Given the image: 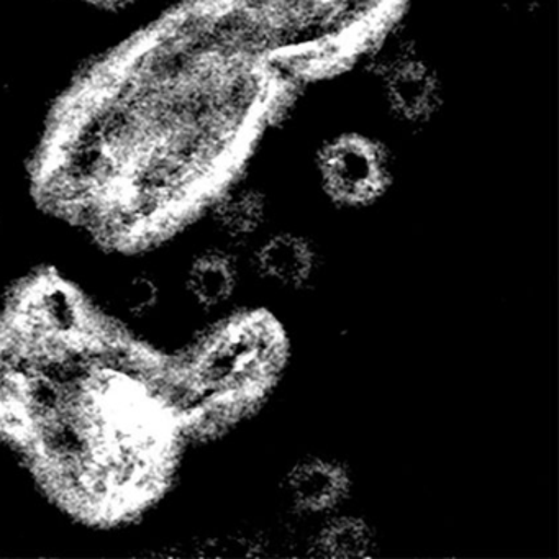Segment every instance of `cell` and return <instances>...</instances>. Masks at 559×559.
I'll list each match as a JSON object with an SVG mask.
<instances>
[{"instance_id": "1", "label": "cell", "mask_w": 559, "mask_h": 559, "mask_svg": "<svg viewBox=\"0 0 559 559\" xmlns=\"http://www.w3.org/2000/svg\"><path fill=\"white\" fill-rule=\"evenodd\" d=\"M286 356L280 323L270 313L247 312L212 330L171 366L194 389L199 408L231 421L273 385Z\"/></svg>"}, {"instance_id": "2", "label": "cell", "mask_w": 559, "mask_h": 559, "mask_svg": "<svg viewBox=\"0 0 559 559\" xmlns=\"http://www.w3.org/2000/svg\"><path fill=\"white\" fill-rule=\"evenodd\" d=\"M368 73L388 119L415 132L430 127L447 104V84L415 38L382 32L368 45Z\"/></svg>"}, {"instance_id": "3", "label": "cell", "mask_w": 559, "mask_h": 559, "mask_svg": "<svg viewBox=\"0 0 559 559\" xmlns=\"http://www.w3.org/2000/svg\"><path fill=\"white\" fill-rule=\"evenodd\" d=\"M313 171L330 202L338 207L365 209L388 194L394 181V158L374 136L342 132L323 140L317 148Z\"/></svg>"}, {"instance_id": "4", "label": "cell", "mask_w": 559, "mask_h": 559, "mask_svg": "<svg viewBox=\"0 0 559 559\" xmlns=\"http://www.w3.org/2000/svg\"><path fill=\"white\" fill-rule=\"evenodd\" d=\"M349 486L352 479L343 464L317 456L294 464L283 479L287 502L306 515H322L342 506Z\"/></svg>"}, {"instance_id": "5", "label": "cell", "mask_w": 559, "mask_h": 559, "mask_svg": "<svg viewBox=\"0 0 559 559\" xmlns=\"http://www.w3.org/2000/svg\"><path fill=\"white\" fill-rule=\"evenodd\" d=\"M253 264L258 276L271 286L296 290L312 280L319 258L309 238L297 231H276L254 250Z\"/></svg>"}, {"instance_id": "6", "label": "cell", "mask_w": 559, "mask_h": 559, "mask_svg": "<svg viewBox=\"0 0 559 559\" xmlns=\"http://www.w3.org/2000/svg\"><path fill=\"white\" fill-rule=\"evenodd\" d=\"M211 215L217 230L235 243L258 234L270 215V201L253 185H225L211 201Z\"/></svg>"}, {"instance_id": "7", "label": "cell", "mask_w": 559, "mask_h": 559, "mask_svg": "<svg viewBox=\"0 0 559 559\" xmlns=\"http://www.w3.org/2000/svg\"><path fill=\"white\" fill-rule=\"evenodd\" d=\"M240 267L234 254L212 248L199 254L186 271V296L202 310L225 306L237 293Z\"/></svg>"}, {"instance_id": "8", "label": "cell", "mask_w": 559, "mask_h": 559, "mask_svg": "<svg viewBox=\"0 0 559 559\" xmlns=\"http://www.w3.org/2000/svg\"><path fill=\"white\" fill-rule=\"evenodd\" d=\"M312 546L320 558H366L374 551L376 533L361 516H335L317 533Z\"/></svg>"}, {"instance_id": "9", "label": "cell", "mask_w": 559, "mask_h": 559, "mask_svg": "<svg viewBox=\"0 0 559 559\" xmlns=\"http://www.w3.org/2000/svg\"><path fill=\"white\" fill-rule=\"evenodd\" d=\"M117 299L123 312L133 319H145L158 309L162 289L152 274L136 273L120 283Z\"/></svg>"}, {"instance_id": "10", "label": "cell", "mask_w": 559, "mask_h": 559, "mask_svg": "<svg viewBox=\"0 0 559 559\" xmlns=\"http://www.w3.org/2000/svg\"><path fill=\"white\" fill-rule=\"evenodd\" d=\"M94 8L106 9V11H119L132 4L133 0H86Z\"/></svg>"}]
</instances>
